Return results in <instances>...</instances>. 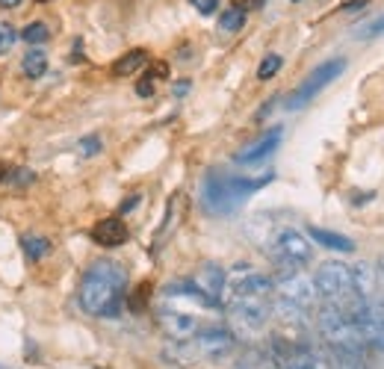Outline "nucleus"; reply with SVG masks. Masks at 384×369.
<instances>
[{
  "label": "nucleus",
  "instance_id": "obj_3",
  "mask_svg": "<svg viewBox=\"0 0 384 369\" xmlns=\"http://www.w3.org/2000/svg\"><path fill=\"white\" fill-rule=\"evenodd\" d=\"M313 287H316V293L322 301H328L340 310H346V314H352L360 325V316H363V310H367L370 299L363 296V289L358 284V275H355V266H346V263H322L316 269V275H313Z\"/></svg>",
  "mask_w": 384,
  "mask_h": 369
},
{
  "label": "nucleus",
  "instance_id": "obj_11",
  "mask_svg": "<svg viewBox=\"0 0 384 369\" xmlns=\"http://www.w3.org/2000/svg\"><path fill=\"white\" fill-rule=\"evenodd\" d=\"M195 284H198V289H204L213 301L222 304V296L228 293V272L216 263H204L195 272Z\"/></svg>",
  "mask_w": 384,
  "mask_h": 369
},
{
  "label": "nucleus",
  "instance_id": "obj_23",
  "mask_svg": "<svg viewBox=\"0 0 384 369\" xmlns=\"http://www.w3.org/2000/svg\"><path fill=\"white\" fill-rule=\"evenodd\" d=\"M36 181V174L30 171V169H24V166H18V169H9V186H30Z\"/></svg>",
  "mask_w": 384,
  "mask_h": 369
},
{
  "label": "nucleus",
  "instance_id": "obj_15",
  "mask_svg": "<svg viewBox=\"0 0 384 369\" xmlns=\"http://www.w3.org/2000/svg\"><path fill=\"white\" fill-rule=\"evenodd\" d=\"M148 63V53L142 48H136V50H128L125 56H118V60L113 63V74L115 77H128V74H136L139 68H142Z\"/></svg>",
  "mask_w": 384,
  "mask_h": 369
},
{
  "label": "nucleus",
  "instance_id": "obj_19",
  "mask_svg": "<svg viewBox=\"0 0 384 369\" xmlns=\"http://www.w3.org/2000/svg\"><path fill=\"white\" fill-rule=\"evenodd\" d=\"M237 369H278V366L264 352H246V355L237 360Z\"/></svg>",
  "mask_w": 384,
  "mask_h": 369
},
{
  "label": "nucleus",
  "instance_id": "obj_27",
  "mask_svg": "<svg viewBox=\"0 0 384 369\" xmlns=\"http://www.w3.org/2000/svg\"><path fill=\"white\" fill-rule=\"evenodd\" d=\"M148 77H154V80H157V77H169V65H166V63H157Z\"/></svg>",
  "mask_w": 384,
  "mask_h": 369
},
{
  "label": "nucleus",
  "instance_id": "obj_22",
  "mask_svg": "<svg viewBox=\"0 0 384 369\" xmlns=\"http://www.w3.org/2000/svg\"><path fill=\"white\" fill-rule=\"evenodd\" d=\"M15 42H18V30L9 21H0V53H9Z\"/></svg>",
  "mask_w": 384,
  "mask_h": 369
},
{
  "label": "nucleus",
  "instance_id": "obj_14",
  "mask_svg": "<svg viewBox=\"0 0 384 369\" xmlns=\"http://www.w3.org/2000/svg\"><path fill=\"white\" fill-rule=\"evenodd\" d=\"M21 71L30 77V80H38V77H45L48 74V53L33 45L27 53H24V60H21Z\"/></svg>",
  "mask_w": 384,
  "mask_h": 369
},
{
  "label": "nucleus",
  "instance_id": "obj_10",
  "mask_svg": "<svg viewBox=\"0 0 384 369\" xmlns=\"http://www.w3.org/2000/svg\"><path fill=\"white\" fill-rule=\"evenodd\" d=\"M281 136H284V127H272V130H266L257 142H251V145H246L242 151H237V154H234V163H239V166L264 163V160L269 157V154H275V151H278Z\"/></svg>",
  "mask_w": 384,
  "mask_h": 369
},
{
  "label": "nucleus",
  "instance_id": "obj_25",
  "mask_svg": "<svg viewBox=\"0 0 384 369\" xmlns=\"http://www.w3.org/2000/svg\"><path fill=\"white\" fill-rule=\"evenodd\" d=\"M190 4L201 12V15H213L219 9V0H190Z\"/></svg>",
  "mask_w": 384,
  "mask_h": 369
},
{
  "label": "nucleus",
  "instance_id": "obj_24",
  "mask_svg": "<svg viewBox=\"0 0 384 369\" xmlns=\"http://www.w3.org/2000/svg\"><path fill=\"white\" fill-rule=\"evenodd\" d=\"M381 33H384V15H378L375 21H370L367 27H363V30H358V36H360V38H370V36H381Z\"/></svg>",
  "mask_w": 384,
  "mask_h": 369
},
{
  "label": "nucleus",
  "instance_id": "obj_4",
  "mask_svg": "<svg viewBox=\"0 0 384 369\" xmlns=\"http://www.w3.org/2000/svg\"><path fill=\"white\" fill-rule=\"evenodd\" d=\"M316 287L313 278H305L299 269L281 272L275 281V310L290 325H305L316 314Z\"/></svg>",
  "mask_w": 384,
  "mask_h": 369
},
{
  "label": "nucleus",
  "instance_id": "obj_7",
  "mask_svg": "<svg viewBox=\"0 0 384 369\" xmlns=\"http://www.w3.org/2000/svg\"><path fill=\"white\" fill-rule=\"evenodd\" d=\"M269 348V358L278 369H331V358L299 334H275Z\"/></svg>",
  "mask_w": 384,
  "mask_h": 369
},
{
  "label": "nucleus",
  "instance_id": "obj_6",
  "mask_svg": "<svg viewBox=\"0 0 384 369\" xmlns=\"http://www.w3.org/2000/svg\"><path fill=\"white\" fill-rule=\"evenodd\" d=\"M260 245H264L266 255L284 269H301L313 257L311 240L293 225H269Z\"/></svg>",
  "mask_w": 384,
  "mask_h": 369
},
{
  "label": "nucleus",
  "instance_id": "obj_8",
  "mask_svg": "<svg viewBox=\"0 0 384 369\" xmlns=\"http://www.w3.org/2000/svg\"><path fill=\"white\" fill-rule=\"evenodd\" d=\"M343 71H346V60H343V56H337V60H328V63L316 65V68L305 77V80H301V86L290 95L287 109H301V107H308L322 89L337 80V77H340Z\"/></svg>",
  "mask_w": 384,
  "mask_h": 369
},
{
  "label": "nucleus",
  "instance_id": "obj_28",
  "mask_svg": "<svg viewBox=\"0 0 384 369\" xmlns=\"http://www.w3.org/2000/svg\"><path fill=\"white\" fill-rule=\"evenodd\" d=\"M187 92H190V80H180V83H175V98H184Z\"/></svg>",
  "mask_w": 384,
  "mask_h": 369
},
{
  "label": "nucleus",
  "instance_id": "obj_5",
  "mask_svg": "<svg viewBox=\"0 0 384 369\" xmlns=\"http://www.w3.org/2000/svg\"><path fill=\"white\" fill-rule=\"evenodd\" d=\"M234 348V334L228 328H201L190 340H175V346L166 348V358L175 363H198V360H216L225 358Z\"/></svg>",
  "mask_w": 384,
  "mask_h": 369
},
{
  "label": "nucleus",
  "instance_id": "obj_26",
  "mask_svg": "<svg viewBox=\"0 0 384 369\" xmlns=\"http://www.w3.org/2000/svg\"><path fill=\"white\" fill-rule=\"evenodd\" d=\"M136 95L139 98H151L154 95V77H142V80L136 83Z\"/></svg>",
  "mask_w": 384,
  "mask_h": 369
},
{
  "label": "nucleus",
  "instance_id": "obj_13",
  "mask_svg": "<svg viewBox=\"0 0 384 369\" xmlns=\"http://www.w3.org/2000/svg\"><path fill=\"white\" fill-rule=\"evenodd\" d=\"M308 237L316 240L319 245H326L331 251H355V242L349 237H343V234H334V230H326V228H308Z\"/></svg>",
  "mask_w": 384,
  "mask_h": 369
},
{
  "label": "nucleus",
  "instance_id": "obj_29",
  "mask_svg": "<svg viewBox=\"0 0 384 369\" xmlns=\"http://www.w3.org/2000/svg\"><path fill=\"white\" fill-rule=\"evenodd\" d=\"M24 0H0V9H15V6H21Z\"/></svg>",
  "mask_w": 384,
  "mask_h": 369
},
{
  "label": "nucleus",
  "instance_id": "obj_18",
  "mask_svg": "<svg viewBox=\"0 0 384 369\" xmlns=\"http://www.w3.org/2000/svg\"><path fill=\"white\" fill-rule=\"evenodd\" d=\"M21 38L33 48V45H45L48 38H51V30H48V24L45 21H30L24 30H21Z\"/></svg>",
  "mask_w": 384,
  "mask_h": 369
},
{
  "label": "nucleus",
  "instance_id": "obj_21",
  "mask_svg": "<svg viewBox=\"0 0 384 369\" xmlns=\"http://www.w3.org/2000/svg\"><path fill=\"white\" fill-rule=\"evenodd\" d=\"M281 65H284V60H281L278 53H269L264 63H260V68H257V77L260 80H272V77L281 71Z\"/></svg>",
  "mask_w": 384,
  "mask_h": 369
},
{
  "label": "nucleus",
  "instance_id": "obj_16",
  "mask_svg": "<svg viewBox=\"0 0 384 369\" xmlns=\"http://www.w3.org/2000/svg\"><path fill=\"white\" fill-rule=\"evenodd\" d=\"M242 27H246V6L242 4H234V6H228L225 12L219 15V30L222 33H237Z\"/></svg>",
  "mask_w": 384,
  "mask_h": 369
},
{
  "label": "nucleus",
  "instance_id": "obj_33",
  "mask_svg": "<svg viewBox=\"0 0 384 369\" xmlns=\"http://www.w3.org/2000/svg\"><path fill=\"white\" fill-rule=\"evenodd\" d=\"M293 4H299V0H293Z\"/></svg>",
  "mask_w": 384,
  "mask_h": 369
},
{
  "label": "nucleus",
  "instance_id": "obj_17",
  "mask_svg": "<svg viewBox=\"0 0 384 369\" xmlns=\"http://www.w3.org/2000/svg\"><path fill=\"white\" fill-rule=\"evenodd\" d=\"M21 248H24V255L36 263V260H42L48 251H51V242H48L45 237H33V234H27V237H21Z\"/></svg>",
  "mask_w": 384,
  "mask_h": 369
},
{
  "label": "nucleus",
  "instance_id": "obj_9",
  "mask_svg": "<svg viewBox=\"0 0 384 369\" xmlns=\"http://www.w3.org/2000/svg\"><path fill=\"white\" fill-rule=\"evenodd\" d=\"M157 322L172 340H190L192 334L201 331L198 316H192L190 310H184V307H172V304L157 310Z\"/></svg>",
  "mask_w": 384,
  "mask_h": 369
},
{
  "label": "nucleus",
  "instance_id": "obj_30",
  "mask_svg": "<svg viewBox=\"0 0 384 369\" xmlns=\"http://www.w3.org/2000/svg\"><path fill=\"white\" fill-rule=\"evenodd\" d=\"M136 204H139V196H133V198H128L125 204H121V213H128V210H133Z\"/></svg>",
  "mask_w": 384,
  "mask_h": 369
},
{
  "label": "nucleus",
  "instance_id": "obj_32",
  "mask_svg": "<svg viewBox=\"0 0 384 369\" xmlns=\"http://www.w3.org/2000/svg\"><path fill=\"white\" fill-rule=\"evenodd\" d=\"M381 272H384V257H381Z\"/></svg>",
  "mask_w": 384,
  "mask_h": 369
},
{
  "label": "nucleus",
  "instance_id": "obj_2",
  "mask_svg": "<svg viewBox=\"0 0 384 369\" xmlns=\"http://www.w3.org/2000/svg\"><path fill=\"white\" fill-rule=\"evenodd\" d=\"M275 174H264V178H242V174H231V171H219L210 169L201 181V204L210 216H231L242 204H246L257 189H264L266 183H272Z\"/></svg>",
  "mask_w": 384,
  "mask_h": 369
},
{
  "label": "nucleus",
  "instance_id": "obj_20",
  "mask_svg": "<svg viewBox=\"0 0 384 369\" xmlns=\"http://www.w3.org/2000/svg\"><path fill=\"white\" fill-rule=\"evenodd\" d=\"M77 151H80V157H95V154L104 151V139H100L98 133L92 136H83V139L77 142Z\"/></svg>",
  "mask_w": 384,
  "mask_h": 369
},
{
  "label": "nucleus",
  "instance_id": "obj_12",
  "mask_svg": "<svg viewBox=\"0 0 384 369\" xmlns=\"http://www.w3.org/2000/svg\"><path fill=\"white\" fill-rule=\"evenodd\" d=\"M92 240L104 248H115V245H125L130 240V230L125 225V219L118 216H110V219H100L95 228H92Z\"/></svg>",
  "mask_w": 384,
  "mask_h": 369
},
{
  "label": "nucleus",
  "instance_id": "obj_1",
  "mask_svg": "<svg viewBox=\"0 0 384 369\" xmlns=\"http://www.w3.org/2000/svg\"><path fill=\"white\" fill-rule=\"evenodd\" d=\"M128 296V272L115 260H98L92 263L77 287L80 310L89 316H118Z\"/></svg>",
  "mask_w": 384,
  "mask_h": 369
},
{
  "label": "nucleus",
  "instance_id": "obj_31",
  "mask_svg": "<svg viewBox=\"0 0 384 369\" xmlns=\"http://www.w3.org/2000/svg\"><path fill=\"white\" fill-rule=\"evenodd\" d=\"M36 4H51V0H36Z\"/></svg>",
  "mask_w": 384,
  "mask_h": 369
}]
</instances>
